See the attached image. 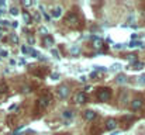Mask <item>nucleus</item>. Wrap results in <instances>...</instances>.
I'll list each match as a JSON object with an SVG mask.
<instances>
[{"instance_id": "nucleus-17", "label": "nucleus", "mask_w": 145, "mask_h": 135, "mask_svg": "<svg viewBox=\"0 0 145 135\" xmlns=\"http://www.w3.org/2000/svg\"><path fill=\"white\" fill-rule=\"evenodd\" d=\"M71 53H72V55H79V53H80V48L76 46V45L72 46V48H71Z\"/></svg>"}, {"instance_id": "nucleus-9", "label": "nucleus", "mask_w": 145, "mask_h": 135, "mask_svg": "<svg viewBox=\"0 0 145 135\" xmlns=\"http://www.w3.org/2000/svg\"><path fill=\"white\" fill-rule=\"evenodd\" d=\"M96 117H97V114L95 113V111H92V110H86V111H83V118L88 120V121H93Z\"/></svg>"}, {"instance_id": "nucleus-12", "label": "nucleus", "mask_w": 145, "mask_h": 135, "mask_svg": "<svg viewBox=\"0 0 145 135\" xmlns=\"http://www.w3.org/2000/svg\"><path fill=\"white\" fill-rule=\"evenodd\" d=\"M144 66H145L144 62H140V61H137V62L131 63V69H135V70H140V69H142Z\"/></svg>"}, {"instance_id": "nucleus-19", "label": "nucleus", "mask_w": 145, "mask_h": 135, "mask_svg": "<svg viewBox=\"0 0 145 135\" xmlns=\"http://www.w3.org/2000/svg\"><path fill=\"white\" fill-rule=\"evenodd\" d=\"M28 53H30L31 56H34V58H40V53H38L34 48H30V49H28Z\"/></svg>"}, {"instance_id": "nucleus-14", "label": "nucleus", "mask_w": 145, "mask_h": 135, "mask_svg": "<svg viewBox=\"0 0 145 135\" xmlns=\"http://www.w3.org/2000/svg\"><path fill=\"white\" fill-rule=\"evenodd\" d=\"M133 120H134V117H133V115H124V117L121 118V121H123V123H125V124H127V127L133 123Z\"/></svg>"}, {"instance_id": "nucleus-8", "label": "nucleus", "mask_w": 145, "mask_h": 135, "mask_svg": "<svg viewBox=\"0 0 145 135\" xmlns=\"http://www.w3.org/2000/svg\"><path fill=\"white\" fill-rule=\"evenodd\" d=\"M54 44H55V41H54V37H52V35H49L48 34L47 37L42 38V45H44V46H47V48H51V49H52Z\"/></svg>"}, {"instance_id": "nucleus-15", "label": "nucleus", "mask_w": 145, "mask_h": 135, "mask_svg": "<svg viewBox=\"0 0 145 135\" xmlns=\"http://www.w3.org/2000/svg\"><path fill=\"white\" fill-rule=\"evenodd\" d=\"M117 83H121V85L127 83V76L125 75H118L117 76Z\"/></svg>"}, {"instance_id": "nucleus-30", "label": "nucleus", "mask_w": 145, "mask_h": 135, "mask_svg": "<svg viewBox=\"0 0 145 135\" xmlns=\"http://www.w3.org/2000/svg\"><path fill=\"white\" fill-rule=\"evenodd\" d=\"M118 68H120V65H118V63H116V65H113V68H111V70H117Z\"/></svg>"}, {"instance_id": "nucleus-4", "label": "nucleus", "mask_w": 145, "mask_h": 135, "mask_svg": "<svg viewBox=\"0 0 145 135\" xmlns=\"http://www.w3.org/2000/svg\"><path fill=\"white\" fill-rule=\"evenodd\" d=\"M88 100H89V97L85 91H78L73 96V103H76V104H85Z\"/></svg>"}, {"instance_id": "nucleus-7", "label": "nucleus", "mask_w": 145, "mask_h": 135, "mask_svg": "<svg viewBox=\"0 0 145 135\" xmlns=\"http://www.w3.org/2000/svg\"><path fill=\"white\" fill-rule=\"evenodd\" d=\"M117 127H118L117 120H114V118H108V120H106V130L113 131V130H116Z\"/></svg>"}, {"instance_id": "nucleus-27", "label": "nucleus", "mask_w": 145, "mask_h": 135, "mask_svg": "<svg viewBox=\"0 0 145 135\" xmlns=\"http://www.w3.org/2000/svg\"><path fill=\"white\" fill-rule=\"evenodd\" d=\"M0 25L7 27V25H10V23H8V21H6V20H0Z\"/></svg>"}, {"instance_id": "nucleus-29", "label": "nucleus", "mask_w": 145, "mask_h": 135, "mask_svg": "<svg viewBox=\"0 0 145 135\" xmlns=\"http://www.w3.org/2000/svg\"><path fill=\"white\" fill-rule=\"evenodd\" d=\"M135 40H138V34H133L131 35V41H135Z\"/></svg>"}, {"instance_id": "nucleus-5", "label": "nucleus", "mask_w": 145, "mask_h": 135, "mask_svg": "<svg viewBox=\"0 0 145 135\" xmlns=\"http://www.w3.org/2000/svg\"><path fill=\"white\" fill-rule=\"evenodd\" d=\"M69 93H71V90H69V86L68 85H61L58 89H56V94L63 100V98H66L68 96H69Z\"/></svg>"}, {"instance_id": "nucleus-16", "label": "nucleus", "mask_w": 145, "mask_h": 135, "mask_svg": "<svg viewBox=\"0 0 145 135\" xmlns=\"http://www.w3.org/2000/svg\"><path fill=\"white\" fill-rule=\"evenodd\" d=\"M128 46H130V48H137V46H145V44L140 42V41H131Z\"/></svg>"}, {"instance_id": "nucleus-36", "label": "nucleus", "mask_w": 145, "mask_h": 135, "mask_svg": "<svg viewBox=\"0 0 145 135\" xmlns=\"http://www.w3.org/2000/svg\"><path fill=\"white\" fill-rule=\"evenodd\" d=\"M3 13H4V11H3V10H1V8H0V16H1V14H3Z\"/></svg>"}, {"instance_id": "nucleus-2", "label": "nucleus", "mask_w": 145, "mask_h": 135, "mask_svg": "<svg viewBox=\"0 0 145 135\" xmlns=\"http://www.w3.org/2000/svg\"><path fill=\"white\" fill-rule=\"evenodd\" d=\"M97 100L101 101V103H106L111 98V89L110 87H100L97 91Z\"/></svg>"}, {"instance_id": "nucleus-10", "label": "nucleus", "mask_w": 145, "mask_h": 135, "mask_svg": "<svg viewBox=\"0 0 145 135\" xmlns=\"http://www.w3.org/2000/svg\"><path fill=\"white\" fill-rule=\"evenodd\" d=\"M51 16H52L54 18H59V17L62 16V7H61V6L54 7V8L51 10Z\"/></svg>"}, {"instance_id": "nucleus-37", "label": "nucleus", "mask_w": 145, "mask_h": 135, "mask_svg": "<svg viewBox=\"0 0 145 135\" xmlns=\"http://www.w3.org/2000/svg\"><path fill=\"white\" fill-rule=\"evenodd\" d=\"M0 38H1V33H0Z\"/></svg>"}, {"instance_id": "nucleus-18", "label": "nucleus", "mask_w": 145, "mask_h": 135, "mask_svg": "<svg viewBox=\"0 0 145 135\" xmlns=\"http://www.w3.org/2000/svg\"><path fill=\"white\" fill-rule=\"evenodd\" d=\"M62 115H63V118H72V117H73V111L66 110V111H63V113H62Z\"/></svg>"}, {"instance_id": "nucleus-1", "label": "nucleus", "mask_w": 145, "mask_h": 135, "mask_svg": "<svg viewBox=\"0 0 145 135\" xmlns=\"http://www.w3.org/2000/svg\"><path fill=\"white\" fill-rule=\"evenodd\" d=\"M51 103H52V97H51V94H49V93L42 94V96L37 100V110H38V111H44V110H47L49 106H51Z\"/></svg>"}, {"instance_id": "nucleus-13", "label": "nucleus", "mask_w": 145, "mask_h": 135, "mask_svg": "<svg viewBox=\"0 0 145 135\" xmlns=\"http://www.w3.org/2000/svg\"><path fill=\"white\" fill-rule=\"evenodd\" d=\"M23 18H24V23H25V24H31V23H33V18H31V16H30L28 11H24V13H23Z\"/></svg>"}, {"instance_id": "nucleus-35", "label": "nucleus", "mask_w": 145, "mask_h": 135, "mask_svg": "<svg viewBox=\"0 0 145 135\" xmlns=\"http://www.w3.org/2000/svg\"><path fill=\"white\" fill-rule=\"evenodd\" d=\"M58 78H59V75H58V73H55V75H52V79H54V80H56Z\"/></svg>"}, {"instance_id": "nucleus-11", "label": "nucleus", "mask_w": 145, "mask_h": 135, "mask_svg": "<svg viewBox=\"0 0 145 135\" xmlns=\"http://www.w3.org/2000/svg\"><path fill=\"white\" fill-rule=\"evenodd\" d=\"M92 40H93V46H95V48H101V46H103V41H101L99 37L93 35V37H92Z\"/></svg>"}, {"instance_id": "nucleus-21", "label": "nucleus", "mask_w": 145, "mask_h": 135, "mask_svg": "<svg viewBox=\"0 0 145 135\" xmlns=\"http://www.w3.org/2000/svg\"><path fill=\"white\" fill-rule=\"evenodd\" d=\"M51 53H52L56 59H59V58H61V56H59V51H58L56 48H52V49H51Z\"/></svg>"}, {"instance_id": "nucleus-24", "label": "nucleus", "mask_w": 145, "mask_h": 135, "mask_svg": "<svg viewBox=\"0 0 145 135\" xmlns=\"http://www.w3.org/2000/svg\"><path fill=\"white\" fill-rule=\"evenodd\" d=\"M138 83H140V85H145V75L138 78Z\"/></svg>"}, {"instance_id": "nucleus-22", "label": "nucleus", "mask_w": 145, "mask_h": 135, "mask_svg": "<svg viewBox=\"0 0 145 135\" xmlns=\"http://www.w3.org/2000/svg\"><path fill=\"white\" fill-rule=\"evenodd\" d=\"M40 33H41V35H42V38L48 35V30H47L45 27H41V28H40Z\"/></svg>"}, {"instance_id": "nucleus-33", "label": "nucleus", "mask_w": 145, "mask_h": 135, "mask_svg": "<svg viewBox=\"0 0 145 135\" xmlns=\"http://www.w3.org/2000/svg\"><path fill=\"white\" fill-rule=\"evenodd\" d=\"M28 42H30V44H34V38H33V37H28Z\"/></svg>"}, {"instance_id": "nucleus-34", "label": "nucleus", "mask_w": 145, "mask_h": 135, "mask_svg": "<svg viewBox=\"0 0 145 135\" xmlns=\"http://www.w3.org/2000/svg\"><path fill=\"white\" fill-rule=\"evenodd\" d=\"M0 55H1V56H7V52H6V51H0Z\"/></svg>"}, {"instance_id": "nucleus-28", "label": "nucleus", "mask_w": 145, "mask_h": 135, "mask_svg": "<svg viewBox=\"0 0 145 135\" xmlns=\"http://www.w3.org/2000/svg\"><path fill=\"white\" fill-rule=\"evenodd\" d=\"M33 17H34L35 21H40V14L38 13H33Z\"/></svg>"}, {"instance_id": "nucleus-20", "label": "nucleus", "mask_w": 145, "mask_h": 135, "mask_svg": "<svg viewBox=\"0 0 145 135\" xmlns=\"http://www.w3.org/2000/svg\"><path fill=\"white\" fill-rule=\"evenodd\" d=\"M125 58H127L128 61H131V63H134V62H137V55H134V53H130V55H125Z\"/></svg>"}, {"instance_id": "nucleus-6", "label": "nucleus", "mask_w": 145, "mask_h": 135, "mask_svg": "<svg viewBox=\"0 0 145 135\" xmlns=\"http://www.w3.org/2000/svg\"><path fill=\"white\" fill-rule=\"evenodd\" d=\"M142 106H144V98H142V97H135V98L131 100V108H133L134 111L140 110Z\"/></svg>"}, {"instance_id": "nucleus-26", "label": "nucleus", "mask_w": 145, "mask_h": 135, "mask_svg": "<svg viewBox=\"0 0 145 135\" xmlns=\"http://www.w3.org/2000/svg\"><path fill=\"white\" fill-rule=\"evenodd\" d=\"M28 49H30V48H27L25 45L21 46V52H23V53H28Z\"/></svg>"}, {"instance_id": "nucleus-31", "label": "nucleus", "mask_w": 145, "mask_h": 135, "mask_svg": "<svg viewBox=\"0 0 145 135\" xmlns=\"http://www.w3.org/2000/svg\"><path fill=\"white\" fill-rule=\"evenodd\" d=\"M23 4H24V6H31V4H33V1H24Z\"/></svg>"}, {"instance_id": "nucleus-3", "label": "nucleus", "mask_w": 145, "mask_h": 135, "mask_svg": "<svg viewBox=\"0 0 145 135\" xmlns=\"http://www.w3.org/2000/svg\"><path fill=\"white\" fill-rule=\"evenodd\" d=\"M65 23H66V25L76 27V25H78V23H79V17H78V14H76V13H73V11L68 13V16H66V18H65Z\"/></svg>"}, {"instance_id": "nucleus-23", "label": "nucleus", "mask_w": 145, "mask_h": 135, "mask_svg": "<svg viewBox=\"0 0 145 135\" xmlns=\"http://www.w3.org/2000/svg\"><path fill=\"white\" fill-rule=\"evenodd\" d=\"M10 40H11L13 44H17V42H18V37H17L16 34H11V35H10Z\"/></svg>"}, {"instance_id": "nucleus-32", "label": "nucleus", "mask_w": 145, "mask_h": 135, "mask_svg": "<svg viewBox=\"0 0 145 135\" xmlns=\"http://www.w3.org/2000/svg\"><path fill=\"white\" fill-rule=\"evenodd\" d=\"M11 25H13L14 28H17V27H18V24H17V21H13V23H11Z\"/></svg>"}, {"instance_id": "nucleus-25", "label": "nucleus", "mask_w": 145, "mask_h": 135, "mask_svg": "<svg viewBox=\"0 0 145 135\" xmlns=\"http://www.w3.org/2000/svg\"><path fill=\"white\" fill-rule=\"evenodd\" d=\"M10 13H11L13 16H17V14H18V10H17L16 7H11V8H10Z\"/></svg>"}]
</instances>
